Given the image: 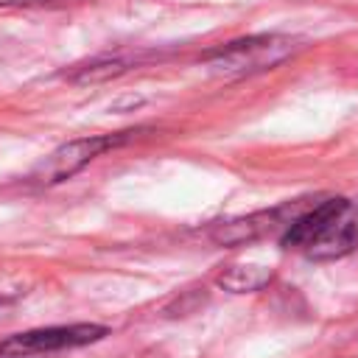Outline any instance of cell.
<instances>
[{
	"label": "cell",
	"instance_id": "6da1fadb",
	"mask_svg": "<svg viewBox=\"0 0 358 358\" xmlns=\"http://www.w3.org/2000/svg\"><path fill=\"white\" fill-rule=\"evenodd\" d=\"M280 241L308 260L347 257L358 249V196L313 201L282 229Z\"/></svg>",
	"mask_w": 358,
	"mask_h": 358
},
{
	"label": "cell",
	"instance_id": "8992f818",
	"mask_svg": "<svg viewBox=\"0 0 358 358\" xmlns=\"http://www.w3.org/2000/svg\"><path fill=\"white\" fill-rule=\"evenodd\" d=\"M154 53L145 50H115V53H101L90 62H81L70 70H64V78L70 84H98V81H109L117 78L123 73H129L131 67L148 62Z\"/></svg>",
	"mask_w": 358,
	"mask_h": 358
},
{
	"label": "cell",
	"instance_id": "7a4b0ae2",
	"mask_svg": "<svg viewBox=\"0 0 358 358\" xmlns=\"http://www.w3.org/2000/svg\"><path fill=\"white\" fill-rule=\"evenodd\" d=\"M299 50V39L288 34H252L218 45L204 53V67L221 78H243L274 70Z\"/></svg>",
	"mask_w": 358,
	"mask_h": 358
},
{
	"label": "cell",
	"instance_id": "ba28073f",
	"mask_svg": "<svg viewBox=\"0 0 358 358\" xmlns=\"http://www.w3.org/2000/svg\"><path fill=\"white\" fill-rule=\"evenodd\" d=\"M67 0H0V8H39V6H62Z\"/></svg>",
	"mask_w": 358,
	"mask_h": 358
},
{
	"label": "cell",
	"instance_id": "5b68a950",
	"mask_svg": "<svg viewBox=\"0 0 358 358\" xmlns=\"http://www.w3.org/2000/svg\"><path fill=\"white\" fill-rule=\"evenodd\" d=\"M305 207L299 201H288V204H280V207H271V210H257V213H249V215H238V218H229V221H218L210 227V241L218 243V246H243V243H255L277 229H285Z\"/></svg>",
	"mask_w": 358,
	"mask_h": 358
},
{
	"label": "cell",
	"instance_id": "9c48e42d",
	"mask_svg": "<svg viewBox=\"0 0 358 358\" xmlns=\"http://www.w3.org/2000/svg\"><path fill=\"white\" fill-rule=\"evenodd\" d=\"M11 305H14V296H8V294H0V316H3V313H6Z\"/></svg>",
	"mask_w": 358,
	"mask_h": 358
},
{
	"label": "cell",
	"instance_id": "3957f363",
	"mask_svg": "<svg viewBox=\"0 0 358 358\" xmlns=\"http://www.w3.org/2000/svg\"><path fill=\"white\" fill-rule=\"evenodd\" d=\"M131 131H117V134H90V137H76V140H67L64 145L53 148L31 173V185H39V187H50V185H59L70 176H76L78 171H84L92 159H98L101 154L117 148L120 143L129 140Z\"/></svg>",
	"mask_w": 358,
	"mask_h": 358
},
{
	"label": "cell",
	"instance_id": "277c9868",
	"mask_svg": "<svg viewBox=\"0 0 358 358\" xmlns=\"http://www.w3.org/2000/svg\"><path fill=\"white\" fill-rule=\"evenodd\" d=\"M109 333L103 324H53V327H36L25 333H14L0 341V355L8 358H22V355H42V352H62V350H76L101 341Z\"/></svg>",
	"mask_w": 358,
	"mask_h": 358
},
{
	"label": "cell",
	"instance_id": "52a82bcc",
	"mask_svg": "<svg viewBox=\"0 0 358 358\" xmlns=\"http://www.w3.org/2000/svg\"><path fill=\"white\" fill-rule=\"evenodd\" d=\"M274 280V271L268 266H257V263H238V266H227L224 271H218L215 282L218 288L229 291V294H252L266 288Z\"/></svg>",
	"mask_w": 358,
	"mask_h": 358
}]
</instances>
